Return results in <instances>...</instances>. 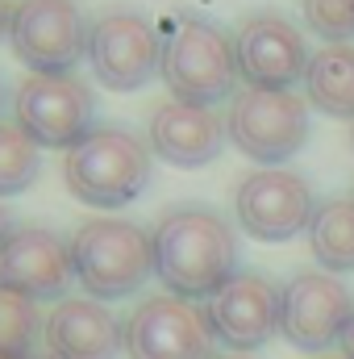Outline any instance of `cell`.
<instances>
[{
	"label": "cell",
	"mask_w": 354,
	"mask_h": 359,
	"mask_svg": "<svg viewBox=\"0 0 354 359\" xmlns=\"http://www.w3.org/2000/svg\"><path fill=\"white\" fill-rule=\"evenodd\" d=\"M150 243L155 276L167 284L171 297L208 301L238 276V234L221 213L204 205H179L163 213Z\"/></svg>",
	"instance_id": "obj_1"
},
{
	"label": "cell",
	"mask_w": 354,
	"mask_h": 359,
	"mask_svg": "<svg viewBox=\"0 0 354 359\" xmlns=\"http://www.w3.org/2000/svg\"><path fill=\"white\" fill-rule=\"evenodd\" d=\"M76 280L96 301H125L155 276V243L125 217H88L71 238Z\"/></svg>",
	"instance_id": "obj_2"
},
{
	"label": "cell",
	"mask_w": 354,
	"mask_h": 359,
	"mask_svg": "<svg viewBox=\"0 0 354 359\" xmlns=\"http://www.w3.org/2000/svg\"><path fill=\"white\" fill-rule=\"evenodd\" d=\"M63 180L71 196L92 209H121L138 201L150 184V147L129 130L100 126L67 151Z\"/></svg>",
	"instance_id": "obj_3"
},
{
	"label": "cell",
	"mask_w": 354,
	"mask_h": 359,
	"mask_svg": "<svg viewBox=\"0 0 354 359\" xmlns=\"http://www.w3.org/2000/svg\"><path fill=\"white\" fill-rule=\"evenodd\" d=\"M159 76L176 100L213 109L217 100L234 96L238 76H242L234 38L225 29H217L213 21H200V17L179 21L176 34L163 42V72Z\"/></svg>",
	"instance_id": "obj_4"
},
{
	"label": "cell",
	"mask_w": 354,
	"mask_h": 359,
	"mask_svg": "<svg viewBox=\"0 0 354 359\" xmlns=\"http://www.w3.org/2000/svg\"><path fill=\"white\" fill-rule=\"evenodd\" d=\"M229 142L255 163H283L309 142V104L288 88H246L225 117Z\"/></svg>",
	"instance_id": "obj_5"
},
{
	"label": "cell",
	"mask_w": 354,
	"mask_h": 359,
	"mask_svg": "<svg viewBox=\"0 0 354 359\" xmlns=\"http://www.w3.org/2000/svg\"><path fill=\"white\" fill-rule=\"evenodd\" d=\"M88 29L76 0H21L13 4L8 46L34 76H71L88 55Z\"/></svg>",
	"instance_id": "obj_6"
},
{
	"label": "cell",
	"mask_w": 354,
	"mask_h": 359,
	"mask_svg": "<svg viewBox=\"0 0 354 359\" xmlns=\"http://www.w3.org/2000/svg\"><path fill=\"white\" fill-rule=\"evenodd\" d=\"M92 76L113 92H138L163 72V42L138 13H104L88 29Z\"/></svg>",
	"instance_id": "obj_7"
},
{
	"label": "cell",
	"mask_w": 354,
	"mask_h": 359,
	"mask_svg": "<svg viewBox=\"0 0 354 359\" xmlns=\"http://www.w3.org/2000/svg\"><path fill=\"white\" fill-rule=\"evenodd\" d=\"M208 313L183 297H150L125 322L129 359H217Z\"/></svg>",
	"instance_id": "obj_8"
},
{
	"label": "cell",
	"mask_w": 354,
	"mask_h": 359,
	"mask_svg": "<svg viewBox=\"0 0 354 359\" xmlns=\"http://www.w3.org/2000/svg\"><path fill=\"white\" fill-rule=\"evenodd\" d=\"M234 213L250 238L288 243L313 226L317 205H313V188L304 184V176L283 172V168H263L234 188Z\"/></svg>",
	"instance_id": "obj_9"
},
{
	"label": "cell",
	"mask_w": 354,
	"mask_h": 359,
	"mask_svg": "<svg viewBox=\"0 0 354 359\" xmlns=\"http://www.w3.org/2000/svg\"><path fill=\"white\" fill-rule=\"evenodd\" d=\"M17 126L38 142V147H63L71 151L92 134V113L96 100L84 80L76 76H29L17 100H13Z\"/></svg>",
	"instance_id": "obj_10"
},
{
	"label": "cell",
	"mask_w": 354,
	"mask_h": 359,
	"mask_svg": "<svg viewBox=\"0 0 354 359\" xmlns=\"http://www.w3.org/2000/svg\"><path fill=\"white\" fill-rule=\"evenodd\" d=\"M354 313L351 288L330 276V271H300L288 280L283 288V318H279V334L309 351V355H321L330 347L342 343V330Z\"/></svg>",
	"instance_id": "obj_11"
},
{
	"label": "cell",
	"mask_w": 354,
	"mask_h": 359,
	"mask_svg": "<svg viewBox=\"0 0 354 359\" xmlns=\"http://www.w3.org/2000/svg\"><path fill=\"white\" fill-rule=\"evenodd\" d=\"M213 339L229 351H259L279 334L283 318V288H275L259 271H238L217 297L204 305Z\"/></svg>",
	"instance_id": "obj_12"
},
{
	"label": "cell",
	"mask_w": 354,
	"mask_h": 359,
	"mask_svg": "<svg viewBox=\"0 0 354 359\" xmlns=\"http://www.w3.org/2000/svg\"><path fill=\"white\" fill-rule=\"evenodd\" d=\"M76 280L71 243L46 226H13L0 243V288L29 301H59Z\"/></svg>",
	"instance_id": "obj_13"
},
{
	"label": "cell",
	"mask_w": 354,
	"mask_h": 359,
	"mask_svg": "<svg viewBox=\"0 0 354 359\" xmlns=\"http://www.w3.org/2000/svg\"><path fill=\"white\" fill-rule=\"evenodd\" d=\"M238 72L246 80V88H292L304 80L309 72V50H304V34L283 21L279 13H259L250 17L238 38Z\"/></svg>",
	"instance_id": "obj_14"
},
{
	"label": "cell",
	"mask_w": 354,
	"mask_h": 359,
	"mask_svg": "<svg viewBox=\"0 0 354 359\" xmlns=\"http://www.w3.org/2000/svg\"><path fill=\"white\" fill-rule=\"evenodd\" d=\"M225 121L204 104L167 100L150 117V151L171 168H204L225 147Z\"/></svg>",
	"instance_id": "obj_15"
},
{
	"label": "cell",
	"mask_w": 354,
	"mask_h": 359,
	"mask_svg": "<svg viewBox=\"0 0 354 359\" xmlns=\"http://www.w3.org/2000/svg\"><path fill=\"white\" fill-rule=\"evenodd\" d=\"M121 347L125 330L100 301H59L46 318L50 359H117Z\"/></svg>",
	"instance_id": "obj_16"
},
{
	"label": "cell",
	"mask_w": 354,
	"mask_h": 359,
	"mask_svg": "<svg viewBox=\"0 0 354 359\" xmlns=\"http://www.w3.org/2000/svg\"><path fill=\"white\" fill-rule=\"evenodd\" d=\"M304 92L309 104L321 109L325 117H351L354 121V46H321L309 59L304 72Z\"/></svg>",
	"instance_id": "obj_17"
},
{
	"label": "cell",
	"mask_w": 354,
	"mask_h": 359,
	"mask_svg": "<svg viewBox=\"0 0 354 359\" xmlns=\"http://www.w3.org/2000/svg\"><path fill=\"white\" fill-rule=\"evenodd\" d=\"M309 247L330 276L354 271V201L334 196V201L317 205L313 226H309Z\"/></svg>",
	"instance_id": "obj_18"
},
{
	"label": "cell",
	"mask_w": 354,
	"mask_h": 359,
	"mask_svg": "<svg viewBox=\"0 0 354 359\" xmlns=\"http://www.w3.org/2000/svg\"><path fill=\"white\" fill-rule=\"evenodd\" d=\"M42 339H46V322L38 313V301L0 288V359L38 355Z\"/></svg>",
	"instance_id": "obj_19"
},
{
	"label": "cell",
	"mask_w": 354,
	"mask_h": 359,
	"mask_svg": "<svg viewBox=\"0 0 354 359\" xmlns=\"http://www.w3.org/2000/svg\"><path fill=\"white\" fill-rule=\"evenodd\" d=\"M38 151L42 147L21 126H0V196H17L38 180L42 168Z\"/></svg>",
	"instance_id": "obj_20"
},
{
	"label": "cell",
	"mask_w": 354,
	"mask_h": 359,
	"mask_svg": "<svg viewBox=\"0 0 354 359\" xmlns=\"http://www.w3.org/2000/svg\"><path fill=\"white\" fill-rule=\"evenodd\" d=\"M304 25L330 46L354 38V0H304Z\"/></svg>",
	"instance_id": "obj_21"
},
{
	"label": "cell",
	"mask_w": 354,
	"mask_h": 359,
	"mask_svg": "<svg viewBox=\"0 0 354 359\" xmlns=\"http://www.w3.org/2000/svg\"><path fill=\"white\" fill-rule=\"evenodd\" d=\"M338 347H342L346 359H354V313H351V322H346V330H342V343H338Z\"/></svg>",
	"instance_id": "obj_22"
},
{
	"label": "cell",
	"mask_w": 354,
	"mask_h": 359,
	"mask_svg": "<svg viewBox=\"0 0 354 359\" xmlns=\"http://www.w3.org/2000/svg\"><path fill=\"white\" fill-rule=\"evenodd\" d=\"M8 21H13V4H4V0H0V38L8 34Z\"/></svg>",
	"instance_id": "obj_23"
},
{
	"label": "cell",
	"mask_w": 354,
	"mask_h": 359,
	"mask_svg": "<svg viewBox=\"0 0 354 359\" xmlns=\"http://www.w3.org/2000/svg\"><path fill=\"white\" fill-rule=\"evenodd\" d=\"M8 230H13V222H8V213H4V209H0V243H4V238H8Z\"/></svg>",
	"instance_id": "obj_24"
},
{
	"label": "cell",
	"mask_w": 354,
	"mask_h": 359,
	"mask_svg": "<svg viewBox=\"0 0 354 359\" xmlns=\"http://www.w3.org/2000/svg\"><path fill=\"white\" fill-rule=\"evenodd\" d=\"M217 359H259V355H250V351H229V355H217Z\"/></svg>",
	"instance_id": "obj_25"
},
{
	"label": "cell",
	"mask_w": 354,
	"mask_h": 359,
	"mask_svg": "<svg viewBox=\"0 0 354 359\" xmlns=\"http://www.w3.org/2000/svg\"><path fill=\"white\" fill-rule=\"evenodd\" d=\"M317 359H346V355H317Z\"/></svg>",
	"instance_id": "obj_26"
},
{
	"label": "cell",
	"mask_w": 354,
	"mask_h": 359,
	"mask_svg": "<svg viewBox=\"0 0 354 359\" xmlns=\"http://www.w3.org/2000/svg\"><path fill=\"white\" fill-rule=\"evenodd\" d=\"M0 109H4V88H0Z\"/></svg>",
	"instance_id": "obj_27"
},
{
	"label": "cell",
	"mask_w": 354,
	"mask_h": 359,
	"mask_svg": "<svg viewBox=\"0 0 354 359\" xmlns=\"http://www.w3.org/2000/svg\"><path fill=\"white\" fill-rule=\"evenodd\" d=\"M29 359H50V355H29Z\"/></svg>",
	"instance_id": "obj_28"
},
{
	"label": "cell",
	"mask_w": 354,
	"mask_h": 359,
	"mask_svg": "<svg viewBox=\"0 0 354 359\" xmlns=\"http://www.w3.org/2000/svg\"><path fill=\"white\" fill-rule=\"evenodd\" d=\"M351 142H354V130H351Z\"/></svg>",
	"instance_id": "obj_29"
}]
</instances>
